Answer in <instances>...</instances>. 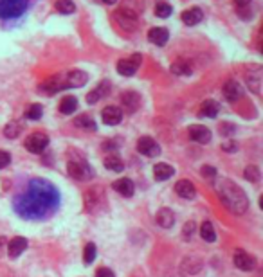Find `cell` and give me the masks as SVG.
Wrapping results in <instances>:
<instances>
[{"label":"cell","mask_w":263,"mask_h":277,"mask_svg":"<svg viewBox=\"0 0 263 277\" xmlns=\"http://www.w3.org/2000/svg\"><path fill=\"white\" fill-rule=\"evenodd\" d=\"M61 194L54 184L45 178H31L25 189L13 202V209L24 220L40 222L60 209Z\"/></svg>","instance_id":"cell-1"},{"label":"cell","mask_w":263,"mask_h":277,"mask_svg":"<svg viewBox=\"0 0 263 277\" xmlns=\"http://www.w3.org/2000/svg\"><path fill=\"white\" fill-rule=\"evenodd\" d=\"M214 189L218 194L220 202L229 213L233 214H245L249 209V198L238 184H234L229 178H216Z\"/></svg>","instance_id":"cell-2"},{"label":"cell","mask_w":263,"mask_h":277,"mask_svg":"<svg viewBox=\"0 0 263 277\" xmlns=\"http://www.w3.org/2000/svg\"><path fill=\"white\" fill-rule=\"evenodd\" d=\"M29 0H0V16L16 18L27 9Z\"/></svg>","instance_id":"cell-3"},{"label":"cell","mask_w":263,"mask_h":277,"mask_svg":"<svg viewBox=\"0 0 263 277\" xmlns=\"http://www.w3.org/2000/svg\"><path fill=\"white\" fill-rule=\"evenodd\" d=\"M67 171L72 178L76 180H90L94 177V169L90 168L89 164L81 160V158H76V160H69L67 164Z\"/></svg>","instance_id":"cell-4"},{"label":"cell","mask_w":263,"mask_h":277,"mask_svg":"<svg viewBox=\"0 0 263 277\" xmlns=\"http://www.w3.org/2000/svg\"><path fill=\"white\" fill-rule=\"evenodd\" d=\"M233 263L234 267L243 270V272H253L254 268H256V257H253L249 252L245 250H234V256H233Z\"/></svg>","instance_id":"cell-5"},{"label":"cell","mask_w":263,"mask_h":277,"mask_svg":"<svg viewBox=\"0 0 263 277\" xmlns=\"http://www.w3.org/2000/svg\"><path fill=\"white\" fill-rule=\"evenodd\" d=\"M25 149L27 151H31V153H42L47 146H49V137L45 134H33L29 135V137L25 138Z\"/></svg>","instance_id":"cell-6"},{"label":"cell","mask_w":263,"mask_h":277,"mask_svg":"<svg viewBox=\"0 0 263 277\" xmlns=\"http://www.w3.org/2000/svg\"><path fill=\"white\" fill-rule=\"evenodd\" d=\"M141 61H143L141 54H134L132 58H126V59H119V61H117V72H119L121 76L130 78V76H134L135 72H137Z\"/></svg>","instance_id":"cell-7"},{"label":"cell","mask_w":263,"mask_h":277,"mask_svg":"<svg viewBox=\"0 0 263 277\" xmlns=\"http://www.w3.org/2000/svg\"><path fill=\"white\" fill-rule=\"evenodd\" d=\"M137 151L144 157H159L160 155V146L159 142L152 137H141L137 142Z\"/></svg>","instance_id":"cell-8"},{"label":"cell","mask_w":263,"mask_h":277,"mask_svg":"<svg viewBox=\"0 0 263 277\" xmlns=\"http://www.w3.org/2000/svg\"><path fill=\"white\" fill-rule=\"evenodd\" d=\"M61 89H65L63 76H53V78H49L47 81H44V83L40 85V92L47 95L56 94V92H60Z\"/></svg>","instance_id":"cell-9"},{"label":"cell","mask_w":263,"mask_h":277,"mask_svg":"<svg viewBox=\"0 0 263 277\" xmlns=\"http://www.w3.org/2000/svg\"><path fill=\"white\" fill-rule=\"evenodd\" d=\"M115 18L119 20V24L123 25V29H128V31L137 29V27H135V25H137V15L132 13V11L121 7L119 11H115Z\"/></svg>","instance_id":"cell-10"},{"label":"cell","mask_w":263,"mask_h":277,"mask_svg":"<svg viewBox=\"0 0 263 277\" xmlns=\"http://www.w3.org/2000/svg\"><path fill=\"white\" fill-rule=\"evenodd\" d=\"M175 193L179 194L184 200H193L197 196V187L191 180H179L175 184Z\"/></svg>","instance_id":"cell-11"},{"label":"cell","mask_w":263,"mask_h":277,"mask_svg":"<svg viewBox=\"0 0 263 277\" xmlns=\"http://www.w3.org/2000/svg\"><path fill=\"white\" fill-rule=\"evenodd\" d=\"M110 90H112V85H110V81H101L98 87H96L92 92H89V95H87V103L89 104H94L98 103L100 99H105L106 95L110 94Z\"/></svg>","instance_id":"cell-12"},{"label":"cell","mask_w":263,"mask_h":277,"mask_svg":"<svg viewBox=\"0 0 263 277\" xmlns=\"http://www.w3.org/2000/svg\"><path fill=\"white\" fill-rule=\"evenodd\" d=\"M189 137L191 140L195 142H200V144H208L211 140V130L206 128V126H200V124H193L191 128H189Z\"/></svg>","instance_id":"cell-13"},{"label":"cell","mask_w":263,"mask_h":277,"mask_svg":"<svg viewBox=\"0 0 263 277\" xmlns=\"http://www.w3.org/2000/svg\"><path fill=\"white\" fill-rule=\"evenodd\" d=\"M101 117H103V123L108 124V126H115L123 121V112H121L117 106H106V108L101 112Z\"/></svg>","instance_id":"cell-14"},{"label":"cell","mask_w":263,"mask_h":277,"mask_svg":"<svg viewBox=\"0 0 263 277\" xmlns=\"http://www.w3.org/2000/svg\"><path fill=\"white\" fill-rule=\"evenodd\" d=\"M65 87H83L89 81V76L83 70H70L69 74H65Z\"/></svg>","instance_id":"cell-15"},{"label":"cell","mask_w":263,"mask_h":277,"mask_svg":"<svg viewBox=\"0 0 263 277\" xmlns=\"http://www.w3.org/2000/svg\"><path fill=\"white\" fill-rule=\"evenodd\" d=\"M223 97L227 99V101H238L240 97L243 95V90L242 87H240L234 79H229V81H225V85H223Z\"/></svg>","instance_id":"cell-16"},{"label":"cell","mask_w":263,"mask_h":277,"mask_svg":"<svg viewBox=\"0 0 263 277\" xmlns=\"http://www.w3.org/2000/svg\"><path fill=\"white\" fill-rule=\"evenodd\" d=\"M25 248H27V239L22 236H16L7 243V256L15 259V257H18L20 254H24Z\"/></svg>","instance_id":"cell-17"},{"label":"cell","mask_w":263,"mask_h":277,"mask_svg":"<svg viewBox=\"0 0 263 277\" xmlns=\"http://www.w3.org/2000/svg\"><path fill=\"white\" fill-rule=\"evenodd\" d=\"M121 103H123V106L128 112H135L141 106V95L137 92H134V90H128V92H124L121 95Z\"/></svg>","instance_id":"cell-18"},{"label":"cell","mask_w":263,"mask_h":277,"mask_svg":"<svg viewBox=\"0 0 263 277\" xmlns=\"http://www.w3.org/2000/svg\"><path fill=\"white\" fill-rule=\"evenodd\" d=\"M155 222H157V225L162 229H171L173 227V223H175V214L171 209L168 207H162L157 213V216H155Z\"/></svg>","instance_id":"cell-19"},{"label":"cell","mask_w":263,"mask_h":277,"mask_svg":"<svg viewBox=\"0 0 263 277\" xmlns=\"http://www.w3.org/2000/svg\"><path fill=\"white\" fill-rule=\"evenodd\" d=\"M175 175V169L173 166H169L166 162H159L154 166V177L155 180H159V182H164V180H168Z\"/></svg>","instance_id":"cell-20"},{"label":"cell","mask_w":263,"mask_h":277,"mask_svg":"<svg viewBox=\"0 0 263 277\" xmlns=\"http://www.w3.org/2000/svg\"><path fill=\"white\" fill-rule=\"evenodd\" d=\"M148 38L152 44L162 47V45H166V42L169 40V33L166 27H154V29H150Z\"/></svg>","instance_id":"cell-21"},{"label":"cell","mask_w":263,"mask_h":277,"mask_svg":"<svg viewBox=\"0 0 263 277\" xmlns=\"http://www.w3.org/2000/svg\"><path fill=\"white\" fill-rule=\"evenodd\" d=\"M114 189L119 194H123V196H126V198L134 196V193H135V185L130 178H119V180H115Z\"/></svg>","instance_id":"cell-22"},{"label":"cell","mask_w":263,"mask_h":277,"mask_svg":"<svg viewBox=\"0 0 263 277\" xmlns=\"http://www.w3.org/2000/svg\"><path fill=\"white\" fill-rule=\"evenodd\" d=\"M204 18V13L200 7H191V9H186L182 13V22L186 25H197L200 24Z\"/></svg>","instance_id":"cell-23"},{"label":"cell","mask_w":263,"mask_h":277,"mask_svg":"<svg viewBox=\"0 0 263 277\" xmlns=\"http://www.w3.org/2000/svg\"><path fill=\"white\" fill-rule=\"evenodd\" d=\"M218 112H220V104L216 101H213V99H206L202 103V106H200V115L202 117L213 119L218 115Z\"/></svg>","instance_id":"cell-24"},{"label":"cell","mask_w":263,"mask_h":277,"mask_svg":"<svg viewBox=\"0 0 263 277\" xmlns=\"http://www.w3.org/2000/svg\"><path fill=\"white\" fill-rule=\"evenodd\" d=\"M245 81H247L249 89L253 90L254 94H260V85H262V72L260 70H249L245 74Z\"/></svg>","instance_id":"cell-25"},{"label":"cell","mask_w":263,"mask_h":277,"mask_svg":"<svg viewBox=\"0 0 263 277\" xmlns=\"http://www.w3.org/2000/svg\"><path fill=\"white\" fill-rule=\"evenodd\" d=\"M103 164H105V168L108 169V171H114V173H121V171L124 169L123 160H121L117 155H110V157H106L103 160Z\"/></svg>","instance_id":"cell-26"},{"label":"cell","mask_w":263,"mask_h":277,"mask_svg":"<svg viewBox=\"0 0 263 277\" xmlns=\"http://www.w3.org/2000/svg\"><path fill=\"white\" fill-rule=\"evenodd\" d=\"M200 236L206 243H214L216 241V232H214V227L211 222H204L200 225Z\"/></svg>","instance_id":"cell-27"},{"label":"cell","mask_w":263,"mask_h":277,"mask_svg":"<svg viewBox=\"0 0 263 277\" xmlns=\"http://www.w3.org/2000/svg\"><path fill=\"white\" fill-rule=\"evenodd\" d=\"M60 112L61 114H72L76 108H78V99L72 97V95H67V97H63L60 101Z\"/></svg>","instance_id":"cell-28"},{"label":"cell","mask_w":263,"mask_h":277,"mask_svg":"<svg viewBox=\"0 0 263 277\" xmlns=\"http://www.w3.org/2000/svg\"><path fill=\"white\" fill-rule=\"evenodd\" d=\"M202 268V263L195 257H186L182 263V270L184 274H199V270Z\"/></svg>","instance_id":"cell-29"},{"label":"cell","mask_w":263,"mask_h":277,"mask_svg":"<svg viewBox=\"0 0 263 277\" xmlns=\"http://www.w3.org/2000/svg\"><path fill=\"white\" fill-rule=\"evenodd\" d=\"M171 13H173V7L168 2H164V0H157L155 2V15L159 16V18H168Z\"/></svg>","instance_id":"cell-30"},{"label":"cell","mask_w":263,"mask_h":277,"mask_svg":"<svg viewBox=\"0 0 263 277\" xmlns=\"http://www.w3.org/2000/svg\"><path fill=\"white\" fill-rule=\"evenodd\" d=\"M171 72L177 76H189L191 74V67H189L188 61L179 59V61H175V63L171 65Z\"/></svg>","instance_id":"cell-31"},{"label":"cell","mask_w":263,"mask_h":277,"mask_svg":"<svg viewBox=\"0 0 263 277\" xmlns=\"http://www.w3.org/2000/svg\"><path fill=\"white\" fill-rule=\"evenodd\" d=\"M76 124L83 130H89V132H96L98 126H96V121L90 115H80V117L76 119Z\"/></svg>","instance_id":"cell-32"},{"label":"cell","mask_w":263,"mask_h":277,"mask_svg":"<svg viewBox=\"0 0 263 277\" xmlns=\"http://www.w3.org/2000/svg\"><path fill=\"white\" fill-rule=\"evenodd\" d=\"M56 9L63 13V15H72L76 11V4L72 0H56Z\"/></svg>","instance_id":"cell-33"},{"label":"cell","mask_w":263,"mask_h":277,"mask_svg":"<svg viewBox=\"0 0 263 277\" xmlns=\"http://www.w3.org/2000/svg\"><path fill=\"white\" fill-rule=\"evenodd\" d=\"M22 132V126L16 121H11V123H7V126L4 128V135L7 138H16L18 135H20Z\"/></svg>","instance_id":"cell-34"},{"label":"cell","mask_w":263,"mask_h":277,"mask_svg":"<svg viewBox=\"0 0 263 277\" xmlns=\"http://www.w3.org/2000/svg\"><path fill=\"white\" fill-rule=\"evenodd\" d=\"M42 114H44V108H42V104H38V103L31 104L29 108L25 110V117L31 119V121H38V119H42Z\"/></svg>","instance_id":"cell-35"},{"label":"cell","mask_w":263,"mask_h":277,"mask_svg":"<svg viewBox=\"0 0 263 277\" xmlns=\"http://www.w3.org/2000/svg\"><path fill=\"white\" fill-rule=\"evenodd\" d=\"M243 177H245V180H249V182H260V178H262V173H260V169L256 168V166H247L245 168V171H243Z\"/></svg>","instance_id":"cell-36"},{"label":"cell","mask_w":263,"mask_h":277,"mask_svg":"<svg viewBox=\"0 0 263 277\" xmlns=\"http://www.w3.org/2000/svg\"><path fill=\"white\" fill-rule=\"evenodd\" d=\"M96 254H98V248H96L94 243H87L83 250V261L87 263V265H90V263L96 259Z\"/></svg>","instance_id":"cell-37"},{"label":"cell","mask_w":263,"mask_h":277,"mask_svg":"<svg viewBox=\"0 0 263 277\" xmlns=\"http://www.w3.org/2000/svg\"><path fill=\"white\" fill-rule=\"evenodd\" d=\"M11 162V153L9 151H4V149H0V169L7 168Z\"/></svg>","instance_id":"cell-38"},{"label":"cell","mask_w":263,"mask_h":277,"mask_svg":"<svg viewBox=\"0 0 263 277\" xmlns=\"http://www.w3.org/2000/svg\"><path fill=\"white\" fill-rule=\"evenodd\" d=\"M195 229H197V225H195L193 220L186 223V225H184V231H182L184 237H191V236H193V234H195Z\"/></svg>","instance_id":"cell-39"},{"label":"cell","mask_w":263,"mask_h":277,"mask_svg":"<svg viewBox=\"0 0 263 277\" xmlns=\"http://www.w3.org/2000/svg\"><path fill=\"white\" fill-rule=\"evenodd\" d=\"M202 177H208V178H214L216 177V169L213 168V166H202Z\"/></svg>","instance_id":"cell-40"},{"label":"cell","mask_w":263,"mask_h":277,"mask_svg":"<svg viewBox=\"0 0 263 277\" xmlns=\"http://www.w3.org/2000/svg\"><path fill=\"white\" fill-rule=\"evenodd\" d=\"M96 277H115L114 276V272H112V270H110V268H100V270H98V272H96Z\"/></svg>","instance_id":"cell-41"},{"label":"cell","mask_w":263,"mask_h":277,"mask_svg":"<svg viewBox=\"0 0 263 277\" xmlns=\"http://www.w3.org/2000/svg\"><path fill=\"white\" fill-rule=\"evenodd\" d=\"M253 0H234V4H236V7L238 9H243V7H247L249 4H251Z\"/></svg>","instance_id":"cell-42"},{"label":"cell","mask_w":263,"mask_h":277,"mask_svg":"<svg viewBox=\"0 0 263 277\" xmlns=\"http://www.w3.org/2000/svg\"><path fill=\"white\" fill-rule=\"evenodd\" d=\"M223 149H225V151H236V144H234V142L223 144Z\"/></svg>","instance_id":"cell-43"},{"label":"cell","mask_w":263,"mask_h":277,"mask_svg":"<svg viewBox=\"0 0 263 277\" xmlns=\"http://www.w3.org/2000/svg\"><path fill=\"white\" fill-rule=\"evenodd\" d=\"M103 148H106V149H115V148H117V144H115L114 140H106V144H103Z\"/></svg>","instance_id":"cell-44"},{"label":"cell","mask_w":263,"mask_h":277,"mask_svg":"<svg viewBox=\"0 0 263 277\" xmlns=\"http://www.w3.org/2000/svg\"><path fill=\"white\" fill-rule=\"evenodd\" d=\"M100 2H103V4H106V5H112V4H115L117 0H100Z\"/></svg>","instance_id":"cell-45"}]
</instances>
